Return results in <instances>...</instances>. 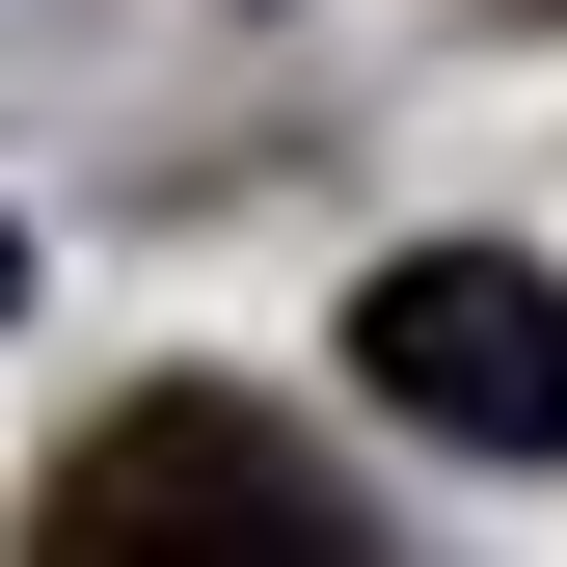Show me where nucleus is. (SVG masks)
<instances>
[{"instance_id":"3","label":"nucleus","mask_w":567,"mask_h":567,"mask_svg":"<svg viewBox=\"0 0 567 567\" xmlns=\"http://www.w3.org/2000/svg\"><path fill=\"white\" fill-rule=\"evenodd\" d=\"M0 298H28V244H0Z\"/></svg>"},{"instance_id":"2","label":"nucleus","mask_w":567,"mask_h":567,"mask_svg":"<svg viewBox=\"0 0 567 567\" xmlns=\"http://www.w3.org/2000/svg\"><path fill=\"white\" fill-rule=\"evenodd\" d=\"M351 379H379L433 460H567V298L514 244H405L379 298H351Z\"/></svg>"},{"instance_id":"1","label":"nucleus","mask_w":567,"mask_h":567,"mask_svg":"<svg viewBox=\"0 0 567 567\" xmlns=\"http://www.w3.org/2000/svg\"><path fill=\"white\" fill-rule=\"evenodd\" d=\"M28 567H379V540H351V486L270 433L244 379H135V405H82V433H54Z\"/></svg>"}]
</instances>
